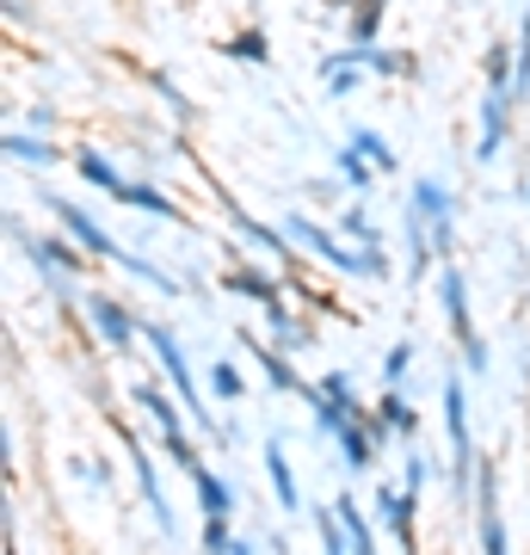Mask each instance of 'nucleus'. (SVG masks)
I'll list each match as a JSON object with an SVG mask.
<instances>
[{
	"mask_svg": "<svg viewBox=\"0 0 530 555\" xmlns=\"http://www.w3.org/2000/svg\"><path fill=\"white\" fill-rule=\"evenodd\" d=\"M284 229H290V241H302V247H314L321 259H334L339 272H358V278H389V259H383V247H346V241H334L327 229H314L309 217H284Z\"/></svg>",
	"mask_w": 530,
	"mask_h": 555,
	"instance_id": "1",
	"label": "nucleus"
},
{
	"mask_svg": "<svg viewBox=\"0 0 530 555\" xmlns=\"http://www.w3.org/2000/svg\"><path fill=\"white\" fill-rule=\"evenodd\" d=\"M148 334V346H155V358H160V371L173 377V389H179V408L192 420H204L210 426V414H204V401H197V389H192V371H185V352H179V339L167 334V327H142Z\"/></svg>",
	"mask_w": 530,
	"mask_h": 555,
	"instance_id": "2",
	"label": "nucleus"
},
{
	"mask_svg": "<svg viewBox=\"0 0 530 555\" xmlns=\"http://www.w3.org/2000/svg\"><path fill=\"white\" fill-rule=\"evenodd\" d=\"M413 210L426 217V229H432V241H438V254H451V235H456L451 192H444L438 179H419V185H413Z\"/></svg>",
	"mask_w": 530,
	"mask_h": 555,
	"instance_id": "3",
	"label": "nucleus"
},
{
	"mask_svg": "<svg viewBox=\"0 0 530 555\" xmlns=\"http://www.w3.org/2000/svg\"><path fill=\"white\" fill-rule=\"evenodd\" d=\"M444 433H451V451H456V488H469V469H475V451H469V414H463V383H444Z\"/></svg>",
	"mask_w": 530,
	"mask_h": 555,
	"instance_id": "4",
	"label": "nucleus"
},
{
	"mask_svg": "<svg viewBox=\"0 0 530 555\" xmlns=\"http://www.w3.org/2000/svg\"><path fill=\"white\" fill-rule=\"evenodd\" d=\"M50 210H56V217H62V229L75 235V247H87V254H99V259H124V247H118L112 235H105V229H99V222L87 217V210H80V204L50 198Z\"/></svg>",
	"mask_w": 530,
	"mask_h": 555,
	"instance_id": "5",
	"label": "nucleus"
},
{
	"mask_svg": "<svg viewBox=\"0 0 530 555\" xmlns=\"http://www.w3.org/2000/svg\"><path fill=\"white\" fill-rule=\"evenodd\" d=\"M512 87H488V100H481V149L475 155L481 160H493L500 155V142H506V124H512Z\"/></svg>",
	"mask_w": 530,
	"mask_h": 555,
	"instance_id": "6",
	"label": "nucleus"
},
{
	"mask_svg": "<svg viewBox=\"0 0 530 555\" xmlns=\"http://www.w3.org/2000/svg\"><path fill=\"white\" fill-rule=\"evenodd\" d=\"M87 315H93V327H99V339H105V346H118V352H130V339H137V315H130L124 302L93 297V302H87Z\"/></svg>",
	"mask_w": 530,
	"mask_h": 555,
	"instance_id": "7",
	"label": "nucleus"
},
{
	"mask_svg": "<svg viewBox=\"0 0 530 555\" xmlns=\"http://www.w3.org/2000/svg\"><path fill=\"white\" fill-rule=\"evenodd\" d=\"M438 297H444L451 334L463 339V346H469V339H475V327H469V302H463V272H456V266H444V272H438Z\"/></svg>",
	"mask_w": 530,
	"mask_h": 555,
	"instance_id": "8",
	"label": "nucleus"
},
{
	"mask_svg": "<svg viewBox=\"0 0 530 555\" xmlns=\"http://www.w3.org/2000/svg\"><path fill=\"white\" fill-rule=\"evenodd\" d=\"M383 513H389V531L401 537V543H408L413 550V513H419V494H395V488H383Z\"/></svg>",
	"mask_w": 530,
	"mask_h": 555,
	"instance_id": "9",
	"label": "nucleus"
},
{
	"mask_svg": "<svg viewBox=\"0 0 530 555\" xmlns=\"http://www.w3.org/2000/svg\"><path fill=\"white\" fill-rule=\"evenodd\" d=\"M130 456H137V481H142V494H148V506H155V518H160V531L173 537V506H167V494H160V476H155V463L130 444Z\"/></svg>",
	"mask_w": 530,
	"mask_h": 555,
	"instance_id": "10",
	"label": "nucleus"
},
{
	"mask_svg": "<svg viewBox=\"0 0 530 555\" xmlns=\"http://www.w3.org/2000/svg\"><path fill=\"white\" fill-rule=\"evenodd\" d=\"M137 401L148 408V414H155V426H160L167 438H185V408H173V401L160 396V389H137Z\"/></svg>",
	"mask_w": 530,
	"mask_h": 555,
	"instance_id": "11",
	"label": "nucleus"
},
{
	"mask_svg": "<svg viewBox=\"0 0 530 555\" xmlns=\"http://www.w3.org/2000/svg\"><path fill=\"white\" fill-rule=\"evenodd\" d=\"M266 469H272V488H277V506L284 513H296V476H290V463H284V444H266Z\"/></svg>",
	"mask_w": 530,
	"mask_h": 555,
	"instance_id": "12",
	"label": "nucleus"
},
{
	"mask_svg": "<svg viewBox=\"0 0 530 555\" xmlns=\"http://www.w3.org/2000/svg\"><path fill=\"white\" fill-rule=\"evenodd\" d=\"M192 481H197V500H204V518L210 513H235V494H229V481H217L204 463L192 469Z\"/></svg>",
	"mask_w": 530,
	"mask_h": 555,
	"instance_id": "13",
	"label": "nucleus"
},
{
	"mask_svg": "<svg viewBox=\"0 0 530 555\" xmlns=\"http://www.w3.org/2000/svg\"><path fill=\"white\" fill-rule=\"evenodd\" d=\"M112 198H118V204H137V210H155V217H179V204H173V198H160L155 185H130V179H124Z\"/></svg>",
	"mask_w": 530,
	"mask_h": 555,
	"instance_id": "14",
	"label": "nucleus"
},
{
	"mask_svg": "<svg viewBox=\"0 0 530 555\" xmlns=\"http://www.w3.org/2000/svg\"><path fill=\"white\" fill-rule=\"evenodd\" d=\"M334 506H339V518H346V531H352V555H376V537H371V525H364V513H358V500L339 494Z\"/></svg>",
	"mask_w": 530,
	"mask_h": 555,
	"instance_id": "15",
	"label": "nucleus"
},
{
	"mask_svg": "<svg viewBox=\"0 0 530 555\" xmlns=\"http://www.w3.org/2000/svg\"><path fill=\"white\" fill-rule=\"evenodd\" d=\"M7 155L25 160V167H56V149L38 142V137H7Z\"/></svg>",
	"mask_w": 530,
	"mask_h": 555,
	"instance_id": "16",
	"label": "nucleus"
},
{
	"mask_svg": "<svg viewBox=\"0 0 530 555\" xmlns=\"http://www.w3.org/2000/svg\"><path fill=\"white\" fill-rule=\"evenodd\" d=\"M75 167H80V179H93V185H105V192H118V185H124V179L112 173V160H105V155H93V149H80V155H75Z\"/></svg>",
	"mask_w": 530,
	"mask_h": 555,
	"instance_id": "17",
	"label": "nucleus"
},
{
	"mask_svg": "<svg viewBox=\"0 0 530 555\" xmlns=\"http://www.w3.org/2000/svg\"><path fill=\"white\" fill-rule=\"evenodd\" d=\"M352 142L364 149V155H371V167H376V173H389V167H395V149H389L383 137H376V130H352Z\"/></svg>",
	"mask_w": 530,
	"mask_h": 555,
	"instance_id": "18",
	"label": "nucleus"
},
{
	"mask_svg": "<svg viewBox=\"0 0 530 555\" xmlns=\"http://www.w3.org/2000/svg\"><path fill=\"white\" fill-rule=\"evenodd\" d=\"M43 259H50L56 272H80V266H87V247H68V241H43Z\"/></svg>",
	"mask_w": 530,
	"mask_h": 555,
	"instance_id": "19",
	"label": "nucleus"
},
{
	"mask_svg": "<svg viewBox=\"0 0 530 555\" xmlns=\"http://www.w3.org/2000/svg\"><path fill=\"white\" fill-rule=\"evenodd\" d=\"M339 167H346V179H352V185H371V155H364V149H358V142H346V149H339Z\"/></svg>",
	"mask_w": 530,
	"mask_h": 555,
	"instance_id": "20",
	"label": "nucleus"
},
{
	"mask_svg": "<svg viewBox=\"0 0 530 555\" xmlns=\"http://www.w3.org/2000/svg\"><path fill=\"white\" fill-rule=\"evenodd\" d=\"M376 25H383V0H358V7H352V31H358V43H371V38H376Z\"/></svg>",
	"mask_w": 530,
	"mask_h": 555,
	"instance_id": "21",
	"label": "nucleus"
},
{
	"mask_svg": "<svg viewBox=\"0 0 530 555\" xmlns=\"http://www.w3.org/2000/svg\"><path fill=\"white\" fill-rule=\"evenodd\" d=\"M481 550L506 555V525H500V513H493V506H481Z\"/></svg>",
	"mask_w": 530,
	"mask_h": 555,
	"instance_id": "22",
	"label": "nucleus"
},
{
	"mask_svg": "<svg viewBox=\"0 0 530 555\" xmlns=\"http://www.w3.org/2000/svg\"><path fill=\"white\" fill-rule=\"evenodd\" d=\"M229 217H235V229H241L247 241H259V247H272V254H284V235H277V229H259V222H254V217H241V210H229Z\"/></svg>",
	"mask_w": 530,
	"mask_h": 555,
	"instance_id": "23",
	"label": "nucleus"
},
{
	"mask_svg": "<svg viewBox=\"0 0 530 555\" xmlns=\"http://www.w3.org/2000/svg\"><path fill=\"white\" fill-rule=\"evenodd\" d=\"M229 543H235V537H229V513H210V518H204V550L222 555Z\"/></svg>",
	"mask_w": 530,
	"mask_h": 555,
	"instance_id": "24",
	"label": "nucleus"
},
{
	"mask_svg": "<svg viewBox=\"0 0 530 555\" xmlns=\"http://www.w3.org/2000/svg\"><path fill=\"white\" fill-rule=\"evenodd\" d=\"M254 352H259V346H254ZM259 364H266V383H272V389H296V371L277 352H259Z\"/></svg>",
	"mask_w": 530,
	"mask_h": 555,
	"instance_id": "25",
	"label": "nucleus"
},
{
	"mask_svg": "<svg viewBox=\"0 0 530 555\" xmlns=\"http://www.w3.org/2000/svg\"><path fill=\"white\" fill-rule=\"evenodd\" d=\"M118 266H124V272H137V278H148V284H155V291H167V297H173V278H167V272H155V266H148V259H137V254H124Z\"/></svg>",
	"mask_w": 530,
	"mask_h": 555,
	"instance_id": "26",
	"label": "nucleus"
},
{
	"mask_svg": "<svg viewBox=\"0 0 530 555\" xmlns=\"http://www.w3.org/2000/svg\"><path fill=\"white\" fill-rule=\"evenodd\" d=\"M229 291H247V297H259V302H266V309H272V302H277V291H272V284H266V278H254V272H235V278H229Z\"/></svg>",
	"mask_w": 530,
	"mask_h": 555,
	"instance_id": "27",
	"label": "nucleus"
},
{
	"mask_svg": "<svg viewBox=\"0 0 530 555\" xmlns=\"http://www.w3.org/2000/svg\"><path fill=\"white\" fill-rule=\"evenodd\" d=\"M408 364H413V346H389V358H383V377L401 383V377H408Z\"/></svg>",
	"mask_w": 530,
	"mask_h": 555,
	"instance_id": "28",
	"label": "nucleus"
},
{
	"mask_svg": "<svg viewBox=\"0 0 530 555\" xmlns=\"http://www.w3.org/2000/svg\"><path fill=\"white\" fill-rule=\"evenodd\" d=\"M383 420H389L395 433H413V414H408V401L401 396H383Z\"/></svg>",
	"mask_w": 530,
	"mask_h": 555,
	"instance_id": "29",
	"label": "nucleus"
},
{
	"mask_svg": "<svg viewBox=\"0 0 530 555\" xmlns=\"http://www.w3.org/2000/svg\"><path fill=\"white\" fill-rule=\"evenodd\" d=\"M210 383H217V396H222V401H235V396H241V371H235V364H217V371H210Z\"/></svg>",
	"mask_w": 530,
	"mask_h": 555,
	"instance_id": "30",
	"label": "nucleus"
},
{
	"mask_svg": "<svg viewBox=\"0 0 530 555\" xmlns=\"http://www.w3.org/2000/svg\"><path fill=\"white\" fill-rule=\"evenodd\" d=\"M229 50H235L241 62H266V38H259V31H247V38H235Z\"/></svg>",
	"mask_w": 530,
	"mask_h": 555,
	"instance_id": "31",
	"label": "nucleus"
},
{
	"mask_svg": "<svg viewBox=\"0 0 530 555\" xmlns=\"http://www.w3.org/2000/svg\"><path fill=\"white\" fill-rule=\"evenodd\" d=\"M346 235H352V241H371V247H376V235H371V217H364V210H346Z\"/></svg>",
	"mask_w": 530,
	"mask_h": 555,
	"instance_id": "32",
	"label": "nucleus"
},
{
	"mask_svg": "<svg viewBox=\"0 0 530 555\" xmlns=\"http://www.w3.org/2000/svg\"><path fill=\"white\" fill-rule=\"evenodd\" d=\"M426 476H432V463H426V456L413 451V456H408V488H413V494L426 488Z\"/></svg>",
	"mask_w": 530,
	"mask_h": 555,
	"instance_id": "33",
	"label": "nucleus"
},
{
	"mask_svg": "<svg viewBox=\"0 0 530 555\" xmlns=\"http://www.w3.org/2000/svg\"><path fill=\"white\" fill-rule=\"evenodd\" d=\"M463 352H469V371H488V339H481V334H475Z\"/></svg>",
	"mask_w": 530,
	"mask_h": 555,
	"instance_id": "34",
	"label": "nucleus"
},
{
	"mask_svg": "<svg viewBox=\"0 0 530 555\" xmlns=\"http://www.w3.org/2000/svg\"><path fill=\"white\" fill-rule=\"evenodd\" d=\"M222 555H254V543H229V550H222Z\"/></svg>",
	"mask_w": 530,
	"mask_h": 555,
	"instance_id": "35",
	"label": "nucleus"
}]
</instances>
